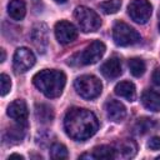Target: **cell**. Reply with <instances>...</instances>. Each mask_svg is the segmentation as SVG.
I'll return each mask as SVG.
<instances>
[{"label": "cell", "instance_id": "obj_24", "mask_svg": "<svg viewBox=\"0 0 160 160\" xmlns=\"http://www.w3.org/2000/svg\"><path fill=\"white\" fill-rule=\"evenodd\" d=\"M21 125L22 124H20L19 126H15V128L9 129V131H8L9 139L16 140V141H21V139L24 138V134H25V130H24V128H21Z\"/></svg>", "mask_w": 160, "mask_h": 160}, {"label": "cell", "instance_id": "obj_14", "mask_svg": "<svg viewBox=\"0 0 160 160\" xmlns=\"http://www.w3.org/2000/svg\"><path fill=\"white\" fill-rule=\"evenodd\" d=\"M102 75L108 79H115L118 76H120L121 74V64H120V60L116 59V58H111L109 60H106L101 68H100Z\"/></svg>", "mask_w": 160, "mask_h": 160}, {"label": "cell", "instance_id": "obj_20", "mask_svg": "<svg viewBox=\"0 0 160 160\" xmlns=\"http://www.w3.org/2000/svg\"><path fill=\"white\" fill-rule=\"evenodd\" d=\"M129 69H130V72L134 76L139 78V76H141L145 72L146 66H145L144 60H141L139 58H132V59L129 60Z\"/></svg>", "mask_w": 160, "mask_h": 160}, {"label": "cell", "instance_id": "obj_17", "mask_svg": "<svg viewBox=\"0 0 160 160\" xmlns=\"http://www.w3.org/2000/svg\"><path fill=\"white\" fill-rule=\"evenodd\" d=\"M8 12L14 20H22L26 14V5L24 0H10L8 4Z\"/></svg>", "mask_w": 160, "mask_h": 160}, {"label": "cell", "instance_id": "obj_4", "mask_svg": "<svg viewBox=\"0 0 160 160\" xmlns=\"http://www.w3.org/2000/svg\"><path fill=\"white\" fill-rule=\"evenodd\" d=\"M74 18L84 32L96 31L101 26L100 16L86 6H78L74 11Z\"/></svg>", "mask_w": 160, "mask_h": 160}, {"label": "cell", "instance_id": "obj_16", "mask_svg": "<svg viewBox=\"0 0 160 160\" xmlns=\"http://www.w3.org/2000/svg\"><path fill=\"white\" fill-rule=\"evenodd\" d=\"M115 94L119 95L120 98L126 99L128 101H134L136 98V90L135 85L130 81H120L115 86Z\"/></svg>", "mask_w": 160, "mask_h": 160}, {"label": "cell", "instance_id": "obj_5", "mask_svg": "<svg viewBox=\"0 0 160 160\" xmlns=\"http://www.w3.org/2000/svg\"><path fill=\"white\" fill-rule=\"evenodd\" d=\"M112 39L119 46H129L138 44L141 40V36L130 25L122 21H118L112 28Z\"/></svg>", "mask_w": 160, "mask_h": 160}, {"label": "cell", "instance_id": "obj_9", "mask_svg": "<svg viewBox=\"0 0 160 160\" xmlns=\"http://www.w3.org/2000/svg\"><path fill=\"white\" fill-rule=\"evenodd\" d=\"M54 30H55V36H56L58 41L60 44H64V45L72 42L78 38L76 28L66 20H61V21L56 22Z\"/></svg>", "mask_w": 160, "mask_h": 160}, {"label": "cell", "instance_id": "obj_19", "mask_svg": "<svg viewBox=\"0 0 160 160\" xmlns=\"http://www.w3.org/2000/svg\"><path fill=\"white\" fill-rule=\"evenodd\" d=\"M116 156L115 149L109 145H101L96 146L92 150V158L94 159H114Z\"/></svg>", "mask_w": 160, "mask_h": 160}, {"label": "cell", "instance_id": "obj_21", "mask_svg": "<svg viewBox=\"0 0 160 160\" xmlns=\"http://www.w3.org/2000/svg\"><path fill=\"white\" fill-rule=\"evenodd\" d=\"M68 149L65 145L62 144H59V142H55L51 145L50 148V158L51 159H66L68 158Z\"/></svg>", "mask_w": 160, "mask_h": 160}, {"label": "cell", "instance_id": "obj_3", "mask_svg": "<svg viewBox=\"0 0 160 160\" xmlns=\"http://www.w3.org/2000/svg\"><path fill=\"white\" fill-rule=\"evenodd\" d=\"M76 92L86 100L98 98L101 94L102 85L100 80L94 75H81L74 82Z\"/></svg>", "mask_w": 160, "mask_h": 160}, {"label": "cell", "instance_id": "obj_1", "mask_svg": "<svg viewBox=\"0 0 160 160\" xmlns=\"http://www.w3.org/2000/svg\"><path fill=\"white\" fill-rule=\"evenodd\" d=\"M66 134L78 141H84L91 138L99 129V121L94 112L81 108L70 109L64 119Z\"/></svg>", "mask_w": 160, "mask_h": 160}, {"label": "cell", "instance_id": "obj_10", "mask_svg": "<svg viewBox=\"0 0 160 160\" xmlns=\"http://www.w3.org/2000/svg\"><path fill=\"white\" fill-rule=\"evenodd\" d=\"M31 41L40 54H44L49 46V29L44 22L36 24L31 30Z\"/></svg>", "mask_w": 160, "mask_h": 160}, {"label": "cell", "instance_id": "obj_25", "mask_svg": "<svg viewBox=\"0 0 160 160\" xmlns=\"http://www.w3.org/2000/svg\"><path fill=\"white\" fill-rule=\"evenodd\" d=\"M0 85H1V96H5L10 89H11V79L6 75V74H1L0 75Z\"/></svg>", "mask_w": 160, "mask_h": 160}, {"label": "cell", "instance_id": "obj_8", "mask_svg": "<svg viewBox=\"0 0 160 160\" xmlns=\"http://www.w3.org/2000/svg\"><path fill=\"white\" fill-rule=\"evenodd\" d=\"M12 62H14V69L16 71L24 72L35 64V55L28 48H19L14 54Z\"/></svg>", "mask_w": 160, "mask_h": 160}, {"label": "cell", "instance_id": "obj_27", "mask_svg": "<svg viewBox=\"0 0 160 160\" xmlns=\"http://www.w3.org/2000/svg\"><path fill=\"white\" fill-rule=\"evenodd\" d=\"M152 81L158 88H160V69H155L152 72Z\"/></svg>", "mask_w": 160, "mask_h": 160}, {"label": "cell", "instance_id": "obj_23", "mask_svg": "<svg viewBox=\"0 0 160 160\" xmlns=\"http://www.w3.org/2000/svg\"><path fill=\"white\" fill-rule=\"evenodd\" d=\"M121 6V1L120 0H108L104 2L99 4V8L105 12V14H115L119 11Z\"/></svg>", "mask_w": 160, "mask_h": 160}, {"label": "cell", "instance_id": "obj_28", "mask_svg": "<svg viewBox=\"0 0 160 160\" xmlns=\"http://www.w3.org/2000/svg\"><path fill=\"white\" fill-rule=\"evenodd\" d=\"M14 158L20 159V160H22V159H24V156H22V155H19V154H11V155L9 156V160H10V159H14Z\"/></svg>", "mask_w": 160, "mask_h": 160}, {"label": "cell", "instance_id": "obj_30", "mask_svg": "<svg viewBox=\"0 0 160 160\" xmlns=\"http://www.w3.org/2000/svg\"><path fill=\"white\" fill-rule=\"evenodd\" d=\"M55 2H58V4H64V2H66L68 0H54Z\"/></svg>", "mask_w": 160, "mask_h": 160}, {"label": "cell", "instance_id": "obj_26", "mask_svg": "<svg viewBox=\"0 0 160 160\" xmlns=\"http://www.w3.org/2000/svg\"><path fill=\"white\" fill-rule=\"evenodd\" d=\"M148 146L151 150H160V136H154L148 142Z\"/></svg>", "mask_w": 160, "mask_h": 160}, {"label": "cell", "instance_id": "obj_29", "mask_svg": "<svg viewBox=\"0 0 160 160\" xmlns=\"http://www.w3.org/2000/svg\"><path fill=\"white\" fill-rule=\"evenodd\" d=\"M0 52H1V59H0V61H1V62H4V61H5V50H4V49H1V50H0Z\"/></svg>", "mask_w": 160, "mask_h": 160}, {"label": "cell", "instance_id": "obj_13", "mask_svg": "<svg viewBox=\"0 0 160 160\" xmlns=\"http://www.w3.org/2000/svg\"><path fill=\"white\" fill-rule=\"evenodd\" d=\"M115 154L120 158H124V159H129V158H132L135 154H136V144L135 141L132 140H120L119 142L115 144Z\"/></svg>", "mask_w": 160, "mask_h": 160}, {"label": "cell", "instance_id": "obj_11", "mask_svg": "<svg viewBox=\"0 0 160 160\" xmlns=\"http://www.w3.org/2000/svg\"><path fill=\"white\" fill-rule=\"evenodd\" d=\"M8 115L15 120L19 124L25 125L26 120H28V115H29V110H28V105L24 100L18 99L15 101H12L9 106H8Z\"/></svg>", "mask_w": 160, "mask_h": 160}, {"label": "cell", "instance_id": "obj_12", "mask_svg": "<svg viewBox=\"0 0 160 160\" xmlns=\"http://www.w3.org/2000/svg\"><path fill=\"white\" fill-rule=\"evenodd\" d=\"M105 111H106L108 118L111 121H114V122H120L126 116V109H125V106L120 101L114 100V99H110V100L106 101V104H105Z\"/></svg>", "mask_w": 160, "mask_h": 160}, {"label": "cell", "instance_id": "obj_22", "mask_svg": "<svg viewBox=\"0 0 160 160\" xmlns=\"http://www.w3.org/2000/svg\"><path fill=\"white\" fill-rule=\"evenodd\" d=\"M155 121L151 120V119H148V118H141L136 121L135 124V130L139 132V134H145L148 132L149 130H151L154 126H155Z\"/></svg>", "mask_w": 160, "mask_h": 160}, {"label": "cell", "instance_id": "obj_6", "mask_svg": "<svg viewBox=\"0 0 160 160\" xmlns=\"http://www.w3.org/2000/svg\"><path fill=\"white\" fill-rule=\"evenodd\" d=\"M152 6L148 0H131L128 6V14L138 24H145L151 16Z\"/></svg>", "mask_w": 160, "mask_h": 160}, {"label": "cell", "instance_id": "obj_18", "mask_svg": "<svg viewBox=\"0 0 160 160\" xmlns=\"http://www.w3.org/2000/svg\"><path fill=\"white\" fill-rule=\"evenodd\" d=\"M35 116L40 122H51L54 119L52 109L46 104H36L35 105Z\"/></svg>", "mask_w": 160, "mask_h": 160}, {"label": "cell", "instance_id": "obj_15", "mask_svg": "<svg viewBox=\"0 0 160 160\" xmlns=\"http://www.w3.org/2000/svg\"><path fill=\"white\" fill-rule=\"evenodd\" d=\"M141 102L150 111H160V94L154 90H145L141 94Z\"/></svg>", "mask_w": 160, "mask_h": 160}, {"label": "cell", "instance_id": "obj_2", "mask_svg": "<svg viewBox=\"0 0 160 160\" xmlns=\"http://www.w3.org/2000/svg\"><path fill=\"white\" fill-rule=\"evenodd\" d=\"M32 82L46 98L54 99L61 95L66 82V76L60 70L45 69L34 75Z\"/></svg>", "mask_w": 160, "mask_h": 160}, {"label": "cell", "instance_id": "obj_7", "mask_svg": "<svg viewBox=\"0 0 160 160\" xmlns=\"http://www.w3.org/2000/svg\"><path fill=\"white\" fill-rule=\"evenodd\" d=\"M104 54H105V45H104V42H101L99 40H95L90 45H88L86 49L81 52L80 62L82 65L95 64V62H98L102 58Z\"/></svg>", "mask_w": 160, "mask_h": 160}, {"label": "cell", "instance_id": "obj_31", "mask_svg": "<svg viewBox=\"0 0 160 160\" xmlns=\"http://www.w3.org/2000/svg\"><path fill=\"white\" fill-rule=\"evenodd\" d=\"M159 30H160V10H159Z\"/></svg>", "mask_w": 160, "mask_h": 160}]
</instances>
